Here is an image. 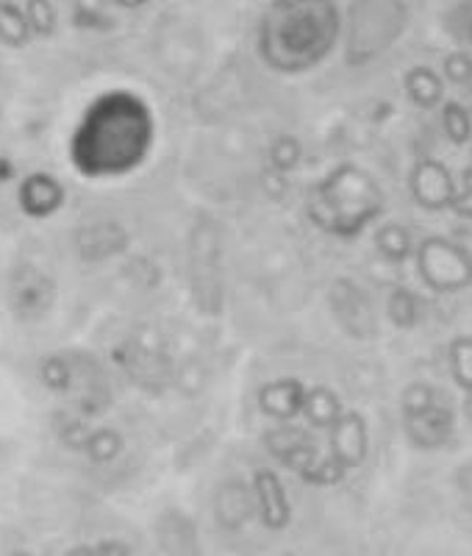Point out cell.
Returning a JSON list of instances; mask_svg holds the SVG:
<instances>
[{"label":"cell","mask_w":472,"mask_h":556,"mask_svg":"<svg viewBox=\"0 0 472 556\" xmlns=\"http://www.w3.org/2000/svg\"><path fill=\"white\" fill-rule=\"evenodd\" d=\"M340 34L334 0H272L258 26V53L278 73H306L331 56Z\"/></svg>","instance_id":"1"},{"label":"cell","mask_w":472,"mask_h":556,"mask_svg":"<svg viewBox=\"0 0 472 556\" xmlns=\"http://www.w3.org/2000/svg\"><path fill=\"white\" fill-rule=\"evenodd\" d=\"M384 212V192L375 178L356 165H340L328 173L309 195V220L326 235L359 237Z\"/></svg>","instance_id":"2"},{"label":"cell","mask_w":472,"mask_h":556,"mask_svg":"<svg viewBox=\"0 0 472 556\" xmlns=\"http://www.w3.org/2000/svg\"><path fill=\"white\" fill-rule=\"evenodd\" d=\"M409 26V7L404 0H353L347 9L345 62L361 67L375 62Z\"/></svg>","instance_id":"3"},{"label":"cell","mask_w":472,"mask_h":556,"mask_svg":"<svg viewBox=\"0 0 472 556\" xmlns=\"http://www.w3.org/2000/svg\"><path fill=\"white\" fill-rule=\"evenodd\" d=\"M417 273L434 292H461L472 287V260L447 237H429L414 248Z\"/></svg>","instance_id":"4"},{"label":"cell","mask_w":472,"mask_h":556,"mask_svg":"<svg viewBox=\"0 0 472 556\" xmlns=\"http://www.w3.org/2000/svg\"><path fill=\"white\" fill-rule=\"evenodd\" d=\"M411 198L425 212H442L450 208L456 198V178L439 159H420L409 173Z\"/></svg>","instance_id":"5"},{"label":"cell","mask_w":472,"mask_h":556,"mask_svg":"<svg viewBox=\"0 0 472 556\" xmlns=\"http://www.w3.org/2000/svg\"><path fill=\"white\" fill-rule=\"evenodd\" d=\"M331 309H334L336 320L342 323V329L356 340H367V337L375 334V312H372L370 298L353 281L342 278L331 287Z\"/></svg>","instance_id":"6"},{"label":"cell","mask_w":472,"mask_h":556,"mask_svg":"<svg viewBox=\"0 0 472 556\" xmlns=\"http://www.w3.org/2000/svg\"><path fill=\"white\" fill-rule=\"evenodd\" d=\"M331 454L340 462L345 470L361 468L370 454V431H367V420L361 412L347 409L342 417L331 426Z\"/></svg>","instance_id":"7"},{"label":"cell","mask_w":472,"mask_h":556,"mask_svg":"<svg viewBox=\"0 0 472 556\" xmlns=\"http://www.w3.org/2000/svg\"><path fill=\"white\" fill-rule=\"evenodd\" d=\"M265 445L283 468L295 470L297 476H303L306 470L320 459V448H317V440L301 426H281V429H272L265 437Z\"/></svg>","instance_id":"8"},{"label":"cell","mask_w":472,"mask_h":556,"mask_svg":"<svg viewBox=\"0 0 472 556\" xmlns=\"http://www.w3.org/2000/svg\"><path fill=\"white\" fill-rule=\"evenodd\" d=\"M404 426L414 448L436 451L450 443V437H454V412L445 404H434L429 409L404 415Z\"/></svg>","instance_id":"9"},{"label":"cell","mask_w":472,"mask_h":556,"mask_svg":"<svg viewBox=\"0 0 472 556\" xmlns=\"http://www.w3.org/2000/svg\"><path fill=\"white\" fill-rule=\"evenodd\" d=\"M253 501H256V509L267 529L281 531L290 526V498H286V490H283L278 473H272L270 468H258L256 473H253Z\"/></svg>","instance_id":"10"},{"label":"cell","mask_w":472,"mask_h":556,"mask_svg":"<svg viewBox=\"0 0 472 556\" xmlns=\"http://www.w3.org/2000/svg\"><path fill=\"white\" fill-rule=\"evenodd\" d=\"M309 387L297 379H278L258 390V406L267 417H276L281 424H290L303 412V399Z\"/></svg>","instance_id":"11"},{"label":"cell","mask_w":472,"mask_h":556,"mask_svg":"<svg viewBox=\"0 0 472 556\" xmlns=\"http://www.w3.org/2000/svg\"><path fill=\"white\" fill-rule=\"evenodd\" d=\"M20 208L31 217H48L59 212L64 203V187L48 173H34L20 184Z\"/></svg>","instance_id":"12"},{"label":"cell","mask_w":472,"mask_h":556,"mask_svg":"<svg viewBox=\"0 0 472 556\" xmlns=\"http://www.w3.org/2000/svg\"><path fill=\"white\" fill-rule=\"evenodd\" d=\"M404 89L409 101L420 109H436L445 98V81L436 70L425 67V64H417V67L406 70L404 76Z\"/></svg>","instance_id":"13"},{"label":"cell","mask_w":472,"mask_h":556,"mask_svg":"<svg viewBox=\"0 0 472 556\" xmlns=\"http://www.w3.org/2000/svg\"><path fill=\"white\" fill-rule=\"evenodd\" d=\"M342 401L340 395H336L331 387H311V390H306V399H303V412L301 415H306V420H309V426H315V429H331V426L336 424L342 417Z\"/></svg>","instance_id":"14"},{"label":"cell","mask_w":472,"mask_h":556,"mask_svg":"<svg viewBox=\"0 0 472 556\" xmlns=\"http://www.w3.org/2000/svg\"><path fill=\"white\" fill-rule=\"evenodd\" d=\"M251 513L253 504L245 486H222L220 495H217V520H220V526H226V529H240L245 520H251Z\"/></svg>","instance_id":"15"},{"label":"cell","mask_w":472,"mask_h":556,"mask_svg":"<svg viewBox=\"0 0 472 556\" xmlns=\"http://www.w3.org/2000/svg\"><path fill=\"white\" fill-rule=\"evenodd\" d=\"M375 248L386 262L404 265L406 260H411V253H414V240H411L406 226H400V223H386V226H381L375 231Z\"/></svg>","instance_id":"16"},{"label":"cell","mask_w":472,"mask_h":556,"mask_svg":"<svg viewBox=\"0 0 472 556\" xmlns=\"http://www.w3.org/2000/svg\"><path fill=\"white\" fill-rule=\"evenodd\" d=\"M0 42L9 48H26L31 42L26 12L12 0H0Z\"/></svg>","instance_id":"17"},{"label":"cell","mask_w":472,"mask_h":556,"mask_svg":"<svg viewBox=\"0 0 472 556\" xmlns=\"http://www.w3.org/2000/svg\"><path fill=\"white\" fill-rule=\"evenodd\" d=\"M112 0H73V26L81 31H112L117 20L109 14Z\"/></svg>","instance_id":"18"},{"label":"cell","mask_w":472,"mask_h":556,"mask_svg":"<svg viewBox=\"0 0 472 556\" xmlns=\"http://www.w3.org/2000/svg\"><path fill=\"white\" fill-rule=\"evenodd\" d=\"M386 315H390L397 329H414L422 317L420 295L411 292L409 287H395L390 295V304H386Z\"/></svg>","instance_id":"19"},{"label":"cell","mask_w":472,"mask_h":556,"mask_svg":"<svg viewBox=\"0 0 472 556\" xmlns=\"http://www.w3.org/2000/svg\"><path fill=\"white\" fill-rule=\"evenodd\" d=\"M81 448L92 462L106 465V462L117 459L123 454V434L114 429H94L89 431Z\"/></svg>","instance_id":"20"},{"label":"cell","mask_w":472,"mask_h":556,"mask_svg":"<svg viewBox=\"0 0 472 556\" xmlns=\"http://www.w3.org/2000/svg\"><path fill=\"white\" fill-rule=\"evenodd\" d=\"M442 128H445L447 139L454 146H464L472 139V114L464 103L459 101H447L442 106Z\"/></svg>","instance_id":"21"},{"label":"cell","mask_w":472,"mask_h":556,"mask_svg":"<svg viewBox=\"0 0 472 556\" xmlns=\"http://www.w3.org/2000/svg\"><path fill=\"white\" fill-rule=\"evenodd\" d=\"M267 159H270V170L276 173H292L303 159V146L301 139L292 137V134H281V137L272 139L270 151H267Z\"/></svg>","instance_id":"22"},{"label":"cell","mask_w":472,"mask_h":556,"mask_svg":"<svg viewBox=\"0 0 472 556\" xmlns=\"http://www.w3.org/2000/svg\"><path fill=\"white\" fill-rule=\"evenodd\" d=\"M26 20L31 37H53L59 28V12L51 0H26Z\"/></svg>","instance_id":"23"},{"label":"cell","mask_w":472,"mask_h":556,"mask_svg":"<svg viewBox=\"0 0 472 556\" xmlns=\"http://www.w3.org/2000/svg\"><path fill=\"white\" fill-rule=\"evenodd\" d=\"M89 245H81L87 256H109V253H120V248L126 245V237L117 226H94L89 231Z\"/></svg>","instance_id":"24"},{"label":"cell","mask_w":472,"mask_h":556,"mask_svg":"<svg viewBox=\"0 0 472 556\" xmlns=\"http://www.w3.org/2000/svg\"><path fill=\"white\" fill-rule=\"evenodd\" d=\"M450 374L464 392H472V337H459L450 345Z\"/></svg>","instance_id":"25"},{"label":"cell","mask_w":472,"mask_h":556,"mask_svg":"<svg viewBox=\"0 0 472 556\" xmlns=\"http://www.w3.org/2000/svg\"><path fill=\"white\" fill-rule=\"evenodd\" d=\"M345 476H347V470L342 468L334 456H320V459H317L315 465H311V468L301 476V479L306 481V484H315V486H334V484H340Z\"/></svg>","instance_id":"26"},{"label":"cell","mask_w":472,"mask_h":556,"mask_svg":"<svg viewBox=\"0 0 472 556\" xmlns=\"http://www.w3.org/2000/svg\"><path fill=\"white\" fill-rule=\"evenodd\" d=\"M442 26L456 42H467V34L472 28V0H459L442 14Z\"/></svg>","instance_id":"27"},{"label":"cell","mask_w":472,"mask_h":556,"mask_svg":"<svg viewBox=\"0 0 472 556\" xmlns=\"http://www.w3.org/2000/svg\"><path fill=\"white\" fill-rule=\"evenodd\" d=\"M39 376H42L44 387L53 392H67L73 387V367L62 356H48L39 367Z\"/></svg>","instance_id":"28"},{"label":"cell","mask_w":472,"mask_h":556,"mask_svg":"<svg viewBox=\"0 0 472 556\" xmlns=\"http://www.w3.org/2000/svg\"><path fill=\"white\" fill-rule=\"evenodd\" d=\"M442 73H445L447 81L456 84V87H467V81H470L472 76V56L467 51L447 53L445 62H442Z\"/></svg>","instance_id":"29"},{"label":"cell","mask_w":472,"mask_h":556,"mask_svg":"<svg viewBox=\"0 0 472 556\" xmlns=\"http://www.w3.org/2000/svg\"><path fill=\"white\" fill-rule=\"evenodd\" d=\"M439 404V395H436V390L431 384H409L404 392V415H409V412H420V409H429V406Z\"/></svg>","instance_id":"30"},{"label":"cell","mask_w":472,"mask_h":556,"mask_svg":"<svg viewBox=\"0 0 472 556\" xmlns=\"http://www.w3.org/2000/svg\"><path fill=\"white\" fill-rule=\"evenodd\" d=\"M456 215L464 217V220L472 223V167H464L461 170V187H456V198L450 203Z\"/></svg>","instance_id":"31"},{"label":"cell","mask_w":472,"mask_h":556,"mask_svg":"<svg viewBox=\"0 0 472 556\" xmlns=\"http://www.w3.org/2000/svg\"><path fill=\"white\" fill-rule=\"evenodd\" d=\"M265 190L270 192L272 198H281L283 192H286V176H283V173H276V170H270L265 176Z\"/></svg>","instance_id":"32"},{"label":"cell","mask_w":472,"mask_h":556,"mask_svg":"<svg viewBox=\"0 0 472 556\" xmlns=\"http://www.w3.org/2000/svg\"><path fill=\"white\" fill-rule=\"evenodd\" d=\"M94 556H128V548L117 540H106V543L94 545Z\"/></svg>","instance_id":"33"},{"label":"cell","mask_w":472,"mask_h":556,"mask_svg":"<svg viewBox=\"0 0 472 556\" xmlns=\"http://www.w3.org/2000/svg\"><path fill=\"white\" fill-rule=\"evenodd\" d=\"M450 240L461 248V253H467V256L472 260V228H459Z\"/></svg>","instance_id":"34"},{"label":"cell","mask_w":472,"mask_h":556,"mask_svg":"<svg viewBox=\"0 0 472 556\" xmlns=\"http://www.w3.org/2000/svg\"><path fill=\"white\" fill-rule=\"evenodd\" d=\"M459 484H461V490H464L467 501H472V465H467V468L461 470V473H459Z\"/></svg>","instance_id":"35"},{"label":"cell","mask_w":472,"mask_h":556,"mask_svg":"<svg viewBox=\"0 0 472 556\" xmlns=\"http://www.w3.org/2000/svg\"><path fill=\"white\" fill-rule=\"evenodd\" d=\"M114 7H120V9H128V12H133V9H142L148 7L151 0H112Z\"/></svg>","instance_id":"36"},{"label":"cell","mask_w":472,"mask_h":556,"mask_svg":"<svg viewBox=\"0 0 472 556\" xmlns=\"http://www.w3.org/2000/svg\"><path fill=\"white\" fill-rule=\"evenodd\" d=\"M67 556H94V548H89V545H78V548L69 551Z\"/></svg>","instance_id":"37"},{"label":"cell","mask_w":472,"mask_h":556,"mask_svg":"<svg viewBox=\"0 0 472 556\" xmlns=\"http://www.w3.org/2000/svg\"><path fill=\"white\" fill-rule=\"evenodd\" d=\"M464 412H467V417H470V424H472V392H467V401H464Z\"/></svg>","instance_id":"38"},{"label":"cell","mask_w":472,"mask_h":556,"mask_svg":"<svg viewBox=\"0 0 472 556\" xmlns=\"http://www.w3.org/2000/svg\"><path fill=\"white\" fill-rule=\"evenodd\" d=\"M464 89H467V92H470V96H472V76H470V81H467V87H464Z\"/></svg>","instance_id":"39"},{"label":"cell","mask_w":472,"mask_h":556,"mask_svg":"<svg viewBox=\"0 0 472 556\" xmlns=\"http://www.w3.org/2000/svg\"><path fill=\"white\" fill-rule=\"evenodd\" d=\"M467 45H472V28H470V34H467Z\"/></svg>","instance_id":"40"},{"label":"cell","mask_w":472,"mask_h":556,"mask_svg":"<svg viewBox=\"0 0 472 556\" xmlns=\"http://www.w3.org/2000/svg\"><path fill=\"white\" fill-rule=\"evenodd\" d=\"M12 556H31V554H12Z\"/></svg>","instance_id":"41"}]
</instances>
